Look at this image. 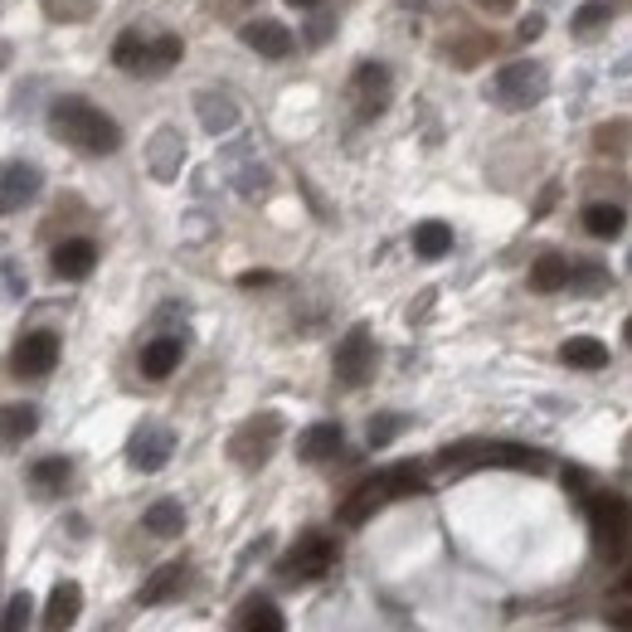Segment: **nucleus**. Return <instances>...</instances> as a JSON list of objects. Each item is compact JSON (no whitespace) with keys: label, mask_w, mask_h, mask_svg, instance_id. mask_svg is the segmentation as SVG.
<instances>
[{"label":"nucleus","mask_w":632,"mask_h":632,"mask_svg":"<svg viewBox=\"0 0 632 632\" xmlns=\"http://www.w3.org/2000/svg\"><path fill=\"white\" fill-rule=\"evenodd\" d=\"M5 282H10V297H20V273H15V263H5Z\"/></svg>","instance_id":"nucleus-39"},{"label":"nucleus","mask_w":632,"mask_h":632,"mask_svg":"<svg viewBox=\"0 0 632 632\" xmlns=\"http://www.w3.org/2000/svg\"><path fill=\"white\" fill-rule=\"evenodd\" d=\"M370 370H375V341H370L365 326H351L346 341L336 346V380L346 390H360L370 380Z\"/></svg>","instance_id":"nucleus-8"},{"label":"nucleus","mask_w":632,"mask_h":632,"mask_svg":"<svg viewBox=\"0 0 632 632\" xmlns=\"http://www.w3.org/2000/svg\"><path fill=\"white\" fill-rule=\"evenodd\" d=\"M628 346H632V316H628Z\"/></svg>","instance_id":"nucleus-43"},{"label":"nucleus","mask_w":632,"mask_h":632,"mask_svg":"<svg viewBox=\"0 0 632 632\" xmlns=\"http://www.w3.org/2000/svg\"><path fill=\"white\" fill-rule=\"evenodd\" d=\"M608 20H613V15H608V5H603V0H589V5H579V10H574V35H579V40H594L598 30L608 25Z\"/></svg>","instance_id":"nucleus-30"},{"label":"nucleus","mask_w":632,"mask_h":632,"mask_svg":"<svg viewBox=\"0 0 632 632\" xmlns=\"http://www.w3.org/2000/svg\"><path fill=\"white\" fill-rule=\"evenodd\" d=\"M623 224H628V214L618 205H589V210H584V229H589L594 239H618Z\"/></svg>","instance_id":"nucleus-23"},{"label":"nucleus","mask_w":632,"mask_h":632,"mask_svg":"<svg viewBox=\"0 0 632 632\" xmlns=\"http://www.w3.org/2000/svg\"><path fill=\"white\" fill-rule=\"evenodd\" d=\"M608 623H613L618 632H632V608H613V613H608Z\"/></svg>","instance_id":"nucleus-36"},{"label":"nucleus","mask_w":632,"mask_h":632,"mask_svg":"<svg viewBox=\"0 0 632 632\" xmlns=\"http://www.w3.org/2000/svg\"><path fill=\"white\" fill-rule=\"evenodd\" d=\"M112 59H117V69L127 74H142V59H146V40L132 30V35H122L117 44H112Z\"/></svg>","instance_id":"nucleus-31"},{"label":"nucleus","mask_w":632,"mask_h":632,"mask_svg":"<svg viewBox=\"0 0 632 632\" xmlns=\"http://www.w3.org/2000/svg\"><path fill=\"white\" fill-rule=\"evenodd\" d=\"M399 5H428V0H399Z\"/></svg>","instance_id":"nucleus-41"},{"label":"nucleus","mask_w":632,"mask_h":632,"mask_svg":"<svg viewBox=\"0 0 632 632\" xmlns=\"http://www.w3.org/2000/svg\"><path fill=\"white\" fill-rule=\"evenodd\" d=\"M35 195H40V171H35V166H25V161H10L5 166V195H0L5 214L25 210Z\"/></svg>","instance_id":"nucleus-15"},{"label":"nucleus","mask_w":632,"mask_h":632,"mask_svg":"<svg viewBox=\"0 0 632 632\" xmlns=\"http://www.w3.org/2000/svg\"><path fill=\"white\" fill-rule=\"evenodd\" d=\"M69 477H74L69 458H44V462L30 467V487H35L40 496H59L64 487H69Z\"/></svg>","instance_id":"nucleus-20"},{"label":"nucleus","mask_w":632,"mask_h":632,"mask_svg":"<svg viewBox=\"0 0 632 632\" xmlns=\"http://www.w3.org/2000/svg\"><path fill=\"white\" fill-rule=\"evenodd\" d=\"M540 30H545V25H540V15H530V20H526V25H521V40H535V35H540Z\"/></svg>","instance_id":"nucleus-38"},{"label":"nucleus","mask_w":632,"mask_h":632,"mask_svg":"<svg viewBox=\"0 0 632 632\" xmlns=\"http://www.w3.org/2000/svg\"><path fill=\"white\" fill-rule=\"evenodd\" d=\"M78 613H83V589H78L74 579H64V584H54V594H49V603H44V632H69L78 623Z\"/></svg>","instance_id":"nucleus-12"},{"label":"nucleus","mask_w":632,"mask_h":632,"mask_svg":"<svg viewBox=\"0 0 632 632\" xmlns=\"http://www.w3.org/2000/svg\"><path fill=\"white\" fill-rule=\"evenodd\" d=\"M278 438H282V419H278V414H258V419H248L239 433L229 438V458L239 462L244 472H253V467H263V462L273 458Z\"/></svg>","instance_id":"nucleus-6"},{"label":"nucleus","mask_w":632,"mask_h":632,"mask_svg":"<svg viewBox=\"0 0 632 632\" xmlns=\"http://www.w3.org/2000/svg\"><path fill=\"white\" fill-rule=\"evenodd\" d=\"M341 424H312L307 433L297 438V458L302 462H326V458H336L341 453Z\"/></svg>","instance_id":"nucleus-16"},{"label":"nucleus","mask_w":632,"mask_h":632,"mask_svg":"<svg viewBox=\"0 0 632 632\" xmlns=\"http://www.w3.org/2000/svg\"><path fill=\"white\" fill-rule=\"evenodd\" d=\"M180 365V341L176 336H156L151 346H142V375L146 380H166Z\"/></svg>","instance_id":"nucleus-17"},{"label":"nucleus","mask_w":632,"mask_h":632,"mask_svg":"<svg viewBox=\"0 0 632 632\" xmlns=\"http://www.w3.org/2000/svg\"><path fill=\"white\" fill-rule=\"evenodd\" d=\"M482 10H492V15H506V10H516V0H477Z\"/></svg>","instance_id":"nucleus-37"},{"label":"nucleus","mask_w":632,"mask_h":632,"mask_svg":"<svg viewBox=\"0 0 632 632\" xmlns=\"http://www.w3.org/2000/svg\"><path fill=\"white\" fill-rule=\"evenodd\" d=\"M30 613H35L30 594H15V598L5 603V632H25V628H30Z\"/></svg>","instance_id":"nucleus-34"},{"label":"nucleus","mask_w":632,"mask_h":632,"mask_svg":"<svg viewBox=\"0 0 632 632\" xmlns=\"http://www.w3.org/2000/svg\"><path fill=\"white\" fill-rule=\"evenodd\" d=\"M550 93V74L530 59H516V64H501L492 78V103L506 108V112H526L535 108L540 98Z\"/></svg>","instance_id":"nucleus-4"},{"label":"nucleus","mask_w":632,"mask_h":632,"mask_svg":"<svg viewBox=\"0 0 632 632\" xmlns=\"http://www.w3.org/2000/svg\"><path fill=\"white\" fill-rule=\"evenodd\" d=\"M336 540L331 535H321V530H312V535H302L297 545L282 555V574L287 579H302V584H312V579H326V574L336 569Z\"/></svg>","instance_id":"nucleus-5"},{"label":"nucleus","mask_w":632,"mask_h":632,"mask_svg":"<svg viewBox=\"0 0 632 632\" xmlns=\"http://www.w3.org/2000/svg\"><path fill=\"white\" fill-rule=\"evenodd\" d=\"M93 263H98L93 239H64L59 248H54V273L69 278V282H83L88 273H93Z\"/></svg>","instance_id":"nucleus-14"},{"label":"nucleus","mask_w":632,"mask_h":632,"mask_svg":"<svg viewBox=\"0 0 632 632\" xmlns=\"http://www.w3.org/2000/svg\"><path fill=\"white\" fill-rule=\"evenodd\" d=\"M180 54H185V49H180V40H176V35H161L156 44H146L142 74H166V69H171V64L180 59Z\"/></svg>","instance_id":"nucleus-28"},{"label":"nucleus","mask_w":632,"mask_h":632,"mask_svg":"<svg viewBox=\"0 0 632 632\" xmlns=\"http://www.w3.org/2000/svg\"><path fill=\"white\" fill-rule=\"evenodd\" d=\"M151 535H161V540H171L185 530V511H180V501H156L151 511H146V521H142Z\"/></svg>","instance_id":"nucleus-25"},{"label":"nucleus","mask_w":632,"mask_h":632,"mask_svg":"<svg viewBox=\"0 0 632 632\" xmlns=\"http://www.w3.org/2000/svg\"><path fill=\"white\" fill-rule=\"evenodd\" d=\"M171 448H176V433L166 424H142L127 443V462L137 472H161L171 462Z\"/></svg>","instance_id":"nucleus-9"},{"label":"nucleus","mask_w":632,"mask_h":632,"mask_svg":"<svg viewBox=\"0 0 632 632\" xmlns=\"http://www.w3.org/2000/svg\"><path fill=\"white\" fill-rule=\"evenodd\" d=\"M35 424H40L35 404H5V443H10V448L25 443V438L35 433Z\"/></svg>","instance_id":"nucleus-27"},{"label":"nucleus","mask_w":632,"mask_h":632,"mask_svg":"<svg viewBox=\"0 0 632 632\" xmlns=\"http://www.w3.org/2000/svg\"><path fill=\"white\" fill-rule=\"evenodd\" d=\"M448 248H453V229H448L443 219H428L414 229V253L419 258H443Z\"/></svg>","instance_id":"nucleus-22"},{"label":"nucleus","mask_w":632,"mask_h":632,"mask_svg":"<svg viewBox=\"0 0 632 632\" xmlns=\"http://www.w3.org/2000/svg\"><path fill=\"white\" fill-rule=\"evenodd\" d=\"M390 108V69L385 64H360L356 69V112L360 117H380Z\"/></svg>","instance_id":"nucleus-11"},{"label":"nucleus","mask_w":632,"mask_h":632,"mask_svg":"<svg viewBox=\"0 0 632 632\" xmlns=\"http://www.w3.org/2000/svg\"><path fill=\"white\" fill-rule=\"evenodd\" d=\"M239 632H287V623H282V613L268 603V598H253V603L244 608Z\"/></svg>","instance_id":"nucleus-26"},{"label":"nucleus","mask_w":632,"mask_h":632,"mask_svg":"<svg viewBox=\"0 0 632 632\" xmlns=\"http://www.w3.org/2000/svg\"><path fill=\"white\" fill-rule=\"evenodd\" d=\"M54 365H59V336L54 331H30L25 341L15 346V375L40 380V375H49Z\"/></svg>","instance_id":"nucleus-10"},{"label":"nucleus","mask_w":632,"mask_h":632,"mask_svg":"<svg viewBox=\"0 0 632 632\" xmlns=\"http://www.w3.org/2000/svg\"><path fill=\"white\" fill-rule=\"evenodd\" d=\"M530 287H535V292H560V287H569V263H564L560 253H545L535 268H530Z\"/></svg>","instance_id":"nucleus-24"},{"label":"nucleus","mask_w":632,"mask_h":632,"mask_svg":"<svg viewBox=\"0 0 632 632\" xmlns=\"http://www.w3.org/2000/svg\"><path fill=\"white\" fill-rule=\"evenodd\" d=\"M623 589H628V594H632V574H628V579H623Z\"/></svg>","instance_id":"nucleus-42"},{"label":"nucleus","mask_w":632,"mask_h":632,"mask_svg":"<svg viewBox=\"0 0 632 632\" xmlns=\"http://www.w3.org/2000/svg\"><path fill=\"white\" fill-rule=\"evenodd\" d=\"M44 10H49V20H88L93 15V0H44Z\"/></svg>","instance_id":"nucleus-32"},{"label":"nucleus","mask_w":632,"mask_h":632,"mask_svg":"<svg viewBox=\"0 0 632 632\" xmlns=\"http://www.w3.org/2000/svg\"><path fill=\"white\" fill-rule=\"evenodd\" d=\"M399 428H404V419L399 414H380V419H370V448H385V443H394L399 438Z\"/></svg>","instance_id":"nucleus-33"},{"label":"nucleus","mask_w":632,"mask_h":632,"mask_svg":"<svg viewBox=\"0 0 632 632\" xmlns=\"http://www.w3.org/2000/svg\"><path fill=\"white\" fill-rule=\"evenodd\" d=\"M560 360L574 370H603L608 365V346L594 341V336H569V341L560 346Z\"/></svg>","instance_id":"nucleus-18"},{"label":"nucleus","mask_w":632,"mask_h":632,"mask_svg":"<svg viewBox=\"0 0 632 632\" xmlns=\"http://www.w3.org/2000/svg\"><path fill=\"white\" fill-rule=\"evenodd\" d=\"M589 526L603 555H618L632 535V506L623 496H589Z\"/></svg>","instance_id":"nucleus-7"},{"label":"nucleus","mask_w":632,"mask_h":632,"mask_svg":"<svg viewBox=\"0 0 632 632\" xmlns=\"http://www.w3.org/2000/svg\"><path fill=\"white\" fill-rule=\"evenodd\" d=\"M443 467H516V472H545V453L535 448H521V443H453L438 453Z\"/></svg>","instance_id":"nucleus-3"},{"label":"nucleus","mask_w":632,"mask_h":632,"mask_svg":"<svg viewBox=\"0 0 632 632\" xmlns=\"http://www.w3.org/2000/svg\"><path fill=\"white\" fill-rule=\"evenodd\" d=\"M244 44L258 49L263 59H287L297 40H292V30L278 25V20H253V25H244Z\"/></svg>","instance_id":"nucleus-13"},{"label":"nucleus","mask_w":632,"mask_h":632,"mask_svg":"<svg viewBox=\"0 0 632 632\" xmlns=\"http://www.w3.org/2000/svg\"><path fill=\"white\" fill-rule=\"evenodd\" d=\"M419 492H424V472L414 467V462H399V467H390V472H380V477L360 482V487L351 492V501L341 506V526H365L380 506L399 501V496H419Z\"/></svg>","instance_id":"nucleus-2"},{"label":"nucleus","mask_w":632,"mask_h":632,"mask_svg":"<svg viewBox=\"0 0 632 632\" xmlns=\"http://www.w3.org/2000/svg\"><path fill=\"white\" fill-rule=\"evenodd\" d=\"M200 122H205V132H229L234 122H239V108L229 103V98H219V93H200Z\"/></svg>","instance_id":"nucleus-21"},{"label":"nucleus","mask_w":632,"mask_h":632,"mask_svg":"<svg viewBox=\"0 0 632 632\" xmlns=\"http://www.w3.org/2000/svg\"><path fill=\"white\" fill-rule=\"evenodd\" d=\"M49 127L59 142H69L74 151H88V156H112L122 146L117 122L103 108L88 103V98H59L49 108Z\"/></svg>","instance_id":"nucleus-1"},{"label":"nucleus","mask_w":632,"mask_h":632,"mask_svg":"<svg viewBox=\"0 0 632 632\" xmlns=\"http://www.w3.org/2000/svg\"><path fill=\"white\" fill-rule=\"evenodd\" d=\"M171 156H180V137H176L171 127H166V132H156V151H151V171L161 176V180L176 176V161H171Z\"/></svg>","instance_id":"nucleus-29"},{"label":"nucleus","mask_w":632,"mask_h":632,"mask_svg":"<svg viewBox=\"0 0 632 632\" xmlns=\"http://www.w3.org/2000/svg\"><path fill=\"white\" fill-rule=\"evenodd\" d=\"M569 282H579V287H598V282H603V268H598V263H579V268H569Z\"/></svg>","instance_id":"nucleus-35"},{"label":"nucleus","mask_w":632,"mask_h":632,"mask_svg":"<svg viewBox=\"0 0 632 632\" xmlns=\"http://www.w3.org/2000/svg\"><path fill=\"white\" fill-rule=\"evenodd\" d=\"M180 589H185V564H161V569L151 574V579L142 584V603L151 608V603H166V598H176Z\"/></svg>","instance_id":"nucleus-19"},{"label":"nucleus","mask_w":632,"mask_h":632,"mask_svg":"<svg viewBox=\"0 0 632 632\" xmlns=\"http://www.w3.org/2000/svg\"><path fill=\"white\" fill-rule=\"evenodd\" d=\"M287 5H297V10H312V5H321V0H287Z\"/></svg>","instance_id":"nucleus-40"}]
</instances>
